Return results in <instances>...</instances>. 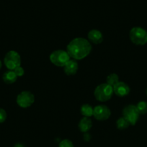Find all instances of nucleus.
Returning a JSON list of instances; mask_svg holds the SVG:
<instances>
[{
    "label": "nucleus",
    "mask_w": 147,
    "mask_h": 147,
    "mask_svg": "<svg viewBox=\"0 0 147 147\" xmlns=\"http://www.w3.org/2000/svg\"><path fill=\"white\" fill-rule=\"evenodd\" d=\"M110 115V110L105 105H98L94 108L93 116L97 120L100 121L108 120Z\"/></svg>",
    "instance_id": "8"
},
{
    "label": "nucleus",
    "mask_w": 147,
    "mask_h": 147,
    "mask_svg": "<svg viewBox=\"0 0 147 147\" xmlns=\"http://www.w3.org/2000/svg\"><path fill=\"white\" fill-rule=\"evenodd\" d=\"M89 41L94 44H100L103 41V35L102 32L97 30H92L88 32Z\"/></svg>",
    "instance_id": "11"
},
{
    "label": "nucleus",
    "mask_w": 147,
    "mask_h": 147,
    "mask_svg": "<svg viewBox=\"0 0 147 147\" xmlns=\"http://www.w3.org/2000/svg\"><path fill=\"white\" fill-rule=\"evenodd\" d=\"M63 67H64L63 68L64 73L67 76H74L77 73L79 65H78L76 60H74V59H70V60Z\"/></svg>",
    "instance_id": "10"
},
{
    "label": "nucleus",
    "mask_w": 147,
    "mask_h": 147,
    "mask_svg": "<svg viewBox=\"0 0 147 147\" xmlns=\"http://www.w3.org/2000/svg\"><path fill=\"white\" fill-rule=\"evenodd\" d=\"M136 107L140 114L144 115L147 113V101H145V100L139 101L137 103Z\"/></svg>",
    "instance_id": "17"
},
{
    "label": "nucleus",
    "mask_w": 147,
    "mask_h": 147,
    "mask_svg": "<svg viewBox=\"0 0 147 147\" xmlns=\"http://www.w3.org/2000/svg\"><path fill=\"white\" fill-rule=\"evenodd\" d=\"M59 147H74L71 141L69 139H63L59 143Z\"/></svg>",
    "instance_id": "18"
},
{
    "label": "nucleus",
    "mask_w": 147,
    "mask_h": 147,
    "mask_svg": "<svg viewBox=\"0 0 147 147\" xmlns=\"http://www.w3.org/2000/svg\"><path fill=\"white\" fill-rule=\"evenodd\" d=\"M139 116L140 113L135 105H128L122 110V117L125 118L132 126L137 123Z\"/></svg>",
    "instance_id": "6"
},
{
    "label": "nucleus",
    "mask_w": 147,
    "mask_h": 147,
    "mask_svg": "<svg viewBox=\"0 0 147 147\" xmlns=\"http://www.w3.org/2000/svg\"><path fill=\"white\" fill-rule=\"evenodd\" d=\"M113 88L108 83H102L95 88L94 96L95 98L100 102L108 101L113 95Z\"/></svg>",
    "instance_id": "2"
},
{
    "label": "nucleus",
    "mask_w": 147,
    "mask_h": 147,
    "mask_svg": "<svg viewBox=\"0 0 147 147\" xmlns=\"http://www.w3.org/2000/svg\"><path fill=\"white\" fill-rule=\"evenodd\" d=\"M146 94L147 95V88H146Z\"/></svg>",
    "instance_id": "24"
},
{
    "label": "nucleus",
    "mask_w": 147,
    "mask_h": 147,
    "mask_svg": "<svg viewBox=\"0 0 147 147\" xmlns=\"http://www.w3.org/2000/svg\"><path fill=\"white\" fill-rule=\"evenodd\" d=\"M1 67H2V63H1V61L0 60V70H1Z\"/></svg>",
    "instance_id": "23"
},
{
    "label": "nucleus",
    "mask_w": 147,
    "mask_h": 147,
    "mask_svg": "<svg viewBox=\"0 0 147 147\" xmlns=\"http://www.w3.org/2000/svg\"><path fill=\"white\" fill-rule=\"evenodd\" d=\"M7 112L4 109L0 108V123H4L7 119Z\"/></svg>",
    "instance_id": "20"
},
{
    "label": "nucleus",
    "mask_w": 147,
    "mask_h": 147,
    "mask_svg": "<svg viewBox=\"0 0 147 147\" xmlns=\"http://www.w3.org/2000/svg\"><path fill=\"white\" fill-rule=\"evenodd\" d=\"M17 79V76L14 73L13 70H8L5 72L2 76V80L7 84H12L16 82Z\"/></svg>",
    "instance_id": "13"
},
{
    "label": "nucleus",
    "mask_w": 147,
    "mask_h": 147,
    "mask_svg": "<svg viewBox=\"0 0 147 147\" xmlns=\"http://www.w3.org/2000/svg\"><path fill=\"white\" fill-rule=\"evenodd\" d=\"M14 147H24V146H23L22 144L18 143V144H16L14 146Z\"/></svg>",
    "instance_id": "22"
},
{
    "label": "nucleus",
    "mask_w": 147,
    "mask_h": 147,
    "mask_svg": "<svg viewBox=\"0 0 147 147\" xmlns=\"http://www.w3.org/2000/svg\"><path fill=\"white\" fill-rule=\"evenodd\" d=\"M13 71L14 72V73H15L16 76H17V77H22V76H24V69H23V67H21V66H19V67H16Z\"/></svg>",
    "instance_id": "19"
},
{
    "label": "nucleus",
    "mask_w": 147,
    "mask_h": 147,
    "mask_svg": "<svg viewBox=\"0 0 147 147\" xmlns=\"http://www.w3.org/2000/svg\"><path fill=\"white\" fill-rule=\"evenodd\" d=\"M92 45L89 40L83 37H76L68 44L66 51L74 60H82L92 51Z\"/></svg>",
    "instance_id": "1"
},
{
    "label": "nucleus",
    "mask_w": 147,
    "mask_h": 147,
    "mask_svg": "<svg viewBox=\"0 0 147 147\" xmlns=\"http://www.w3.org/2000/svg\"><path fill=\"white\" fill-rule=\"evenodd\" d=\"M84 139L86 142H89L91 139V135L89 134L88 133H84Z\"/></svg>",
    "instance_id": "21"
},
{
    "label": "nucleus",
    "mask_w": 147,
    "mask_h": 147,
    "mask_svg": "<svg viewBox=\"0 0 147 147\" xmlns=\"http://www.w3.org/2000/svg\"><path fill=\"white\" fill-rule=\"evenodd\" d=\"M17 105L22 109H27L31 106L35 102V96L30 91L21 92L17 97Z\"/></svg>",
    "instance_id": "7"
},
{
    "label": "nucleus",
    "mask_w": 147,
    "mask_h": 147,
    "mask_svg": "<svg viewBox=\"0 0 147 147\" xmlns=\"http://www.w3.org/2000/svg\"><path fill=\"white\" fill-rule=\"evenodd\" d=\"M92 126V121L89 118L84 117L79 123V129L83 133H87Z\"/></svg>",
    "instance_id": "12"
},
{
    "label": "nucleus",
    "mask_w": 147,
    "mask_h": 147,
    "mask_svg": "<svg viewBox=\"0 0 147 147\" xmlns=\"http://www.w3.org/2000/svg\"><path fill=\"white\" fill-rule=\"evenodd\" d=\"M131 41L136 45H144L147 43V31L141 27H134L130 30Z\"/></svg>",
    "instance_id": "3"
},
{
    "label": "nucleus",
    "mask_w": 147,
    "mask_h": 147,
    "mask_svg": "<svg viewBox=\"0 0 147 147\" xmlns=\"http://www.w3.org/2000/svg\"><path fill=\"white\" fill-rule=\"evenodd\" d=\"M112 88L114 93L119 97L126 96L130 93V87L125 82L119 81L115 86H112Z\"/></svg>",
    "instance_id": "9"
},
{
    "label": "nucleus",
    "mask_w": 147,
    "mask_h": 147,
    "mask_svg": "<svg viewBox=\"0 0 147 147\" xmlns=\"http://www.w3.org/2000/svg\"><path fill=\"white\" fill-rule=\"evenodd\" d=\"M130 123L125 118L120 117L116 121V126L117 128L120 130H124V129H127V128L129 127Z\"/></svg>",
    "instance_id": "15"
},
{
    "label": "nucleus",
    "mask_w": 147,
    "mask_h": 147,
    "mask_svg": "<svg viewBox=\"0 0 147 147\" xmlns=\"http://www.w3.org/2000/svg\"><path fill=\"white\" fill-rule=\"evenodd\" d=\"M4 63L9 70H14L21 65V57L17 52L10 50L5 55Z\"/></svg>",
    "instance_id": "5"
},
{
    "label": "nucleus",
    "mask_w": 147,
    "mask_h": 147,
    "mask_svg": "<svg viewBox=\"0 0 147 147\" xmlns=\"http://www.w3.org/2000/svg\"><path fill=\"white\" fill-rule=\"evenodd\" d=\"M118 82H119V77L116 73H111L107 76L106 83L110 85L111 86H114Z\"/></svg>",
    "instance_id": "16"
},
{
    "label": "nucleus",
    "mask_w": 147,
    "mask_h": 147,
    "mask_svg": "<svg viewBox=\"0 0 147 147\" xmlns=\"http://www.w3.org/2000/svg\"><path fill=\"white\" fill-rule=\"evenodd\" d=\"M50 62L58 67H64L65 65L70 60L71 57L67 51L57 50L53 51L49 57Z\"/></svg>",
    "instance_id": "4"
},
{
    "label": "nucleus",
    "mask_w": 147,
    "mask_h": 147,
    "mask_svg": "<svg viewBox=\"0 0 147 147\" xmlns=\"http://www.w3.org/2000/svg\"><path fill=\"white\" fill-rule=\"evenodd\" d=\"M93 111L94 109L92 106L87 103L82 105L80 109V112L82 116H84V117L89 118L93 116Z\"/></svg>",
    "instance_id": "14"
}]
</instances>
